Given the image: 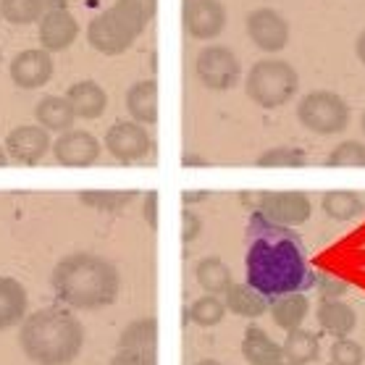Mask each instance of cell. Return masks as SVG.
Instances as JSON below:
<instances>
[{
    "label": "cell",
    "instance_id": "1",
    "mask_svg": "<svg viewBox=\"0 0 365 365\" xmlns=\"http://www.w3.org/2000/svg\"><path fill=\"white\" fill-rule=\"evenodd\" d=\"M245 237V276L260 294L271 299L316 287V271L307 260L305 242L294 229L274 224L255 210L247 221Z\"/></svg>",
    "mask_w": 365,
    "mask_h": 365
},
{
    "label": "cell",
    "instance_id": "2",
    "mask_svg": "<svg viewBox=\"0 0 365 365\" xmlns=\"http://www.w3.org/2000/svg\"><path fill=\"white\" fill-rule=\"evenodd\" d=\"M50 289L58 302L71 310L95 313L118 299L121 276L118 268L106 257L95 252H71L56 263L50 274Z\"/></svg>",
    "mask_w": 365,
    "mask_h": 365
},
{
    "label": "cell",
    "instance_id": "3",
    "mask_svg": "<svg viewBox=\"0 0 365 365\" xmlns=\"http://www.w3.org/2000/svg\"><path fill=\"white\" fill-rule=\"evenodd\" d=\"M19 344L34 365H68L84 347V326L66 307H40L24 318L19 329Z\"/></svg>",
    "mask_w": 365,
    "mask_h": 365
},
{
    "label": "cell",
    "instance_id": "4",
    "mask_svg": "<svg viewBox=\"0 0 365 365\" xmlns=\"http://www.w3.org/2000/svg\"><path fill=\"white\" fill-rule=\"evenodd\" d=\"M158 0H116L110 9L92 19L87 42L103 56H121L132 48L155 16Z\"/></svg>",
    "mask_w": 365,
    "mask_h": 365
},
{
    "label": "cell",
    "instance_id": "5",
    "mask_svg": "<svg viewBox=\"0 0 365 365\" xmlns=\"http://www.w3.org/2000/svg\"><path fill=\"white\" fill-rule=\"evenodd\" d=\"M299 90V74L289 61L282 58H260L255 61L245 79L247 98L260 108H282Z\"/></svg>",
    "mask_w": 365,
    "mask_h": 365
},
{
    "label": "cell",
    "instance_id": "6",
    "mask_svg": "<svg viewBox=\"0 0 365 365\" xmlns=\"http://www.w3.org/2000/svg\"><path fill=\"white\" fill-rule=\"evenodd\" d=\"M297 121L307 132L329 137L339 134L349 126V106L347 100L331 90H313L302 95L297 103Z\"/></svg>",
    "mask_w": 365,
    "mask_h": 365
},
{
    "label": "cell",
    "instance_id": "7",
    "mask_svg": "<svg viewBox=\"0 0 365 365\" xmlns=\"http://www.w3.org/2000/svg\"><path fill=\"white\" fill-rule=\"evenodd\" d=\"M195 74L207 90H234L242 79V63L226 45H205L195 58Z\"/></svg>",
    "mask_w": 365,
    "mask_h": 365
},
{
    "label": "cell",
    "instance_id": "8",
    "mask_svg": "<svg viewBox=\"0 0 365 365\" xmlns=\"http://www.w3.org/2000/svg\"><path fill=\"white\" fill-rule=\"evenodd\" d=\"M106 150L118 163H140L153 153V137L137 121H118L106 132Z\"/></svg>",
    "mask_w": 365,
    "mask_h": 365
},
{
    "label": "cell",
    "instance_id": "9",
    "mask_svg": "<svg viewBox=\"0 0 365 365\" xmlns=\"http://www.w3.org/2000/svg\"><path fill=\"white\" fill-rule=\"evenodd\" d=\"M257 213L279 226H299L313 216L305 192H263L257 195Z\"/></svg>",
    "mask_w": 365,
    "mask_h": 365
},
{
    "label": "cell",
    "instance_id": "10",
    "mask_svg": "<svg viewBox=\"0 0 365 365\" xmlns=\"http://www.w3.org/2000/svg\"><path fill=\"white\" fill-rule=\"evenodd\" d=\"M247 37L263 53H282L289 45V21L276 9H255L245 19Z\"/></svg>",
    "mask_w": 365,
    "mask_h": 365
},
{
    "label": "cell",
    "instance_id": "11",
    "mask_svg": "<svg viewBox=\"0 0 365 365\" xmlns=\"http://www.w3.org/2000/svg\"><path fill=\"white\" fill-rule=\"evenodd\" d=\"M184 29L192 40H216L226 29L229 14L221 0H184Z\"/></svg>",
    "mask_w": 365,
    "mask_h": 365
},
{
    "label": "cell",
    "instance_id": "12",
    "mask_svg": "<svg viewBox=\"0 0 365 365\" xmlns=\"http://www.w3.org/2000/svg\"><path fill=\"white\" fill-rule=\"evenodd\" d=\"M53 158L66 168H87L100 160V140L84 129H68L53 142Z\"/></svg>",
    "mask_w": 365,
    "mask_h": 365
},
{
    "label": "cell",
    "instance_id": "13",
    "mask_svg": "<svg viewBox=\"0 0 365 365\" xmlns=\"http://www.w3.org/2000/svg\"><path fill=\"white\" fill-rule=\"evenodd\" d=\"M9 74L14 79V84L21 87V90H40L53 79L56 63H53V56L48 50L26 48L11 58Z\"/></svg>",
    "mask_w": 365,
    "mask_h": 365
},
{
    "label": "cell",
    "instance_id": "14",
    "mask_svg": "<svg viewBox=\"0 0 365 365\" xmlns=\"http://www.w3.org/2000/svg\"><path fill=\"white\" fill-rule=\"evenodd\" d=\"M53 148L50 132L42 129L40 124H21L16 129H11L6 137V153L11 160H16L21 166H34L40 163L48 150Z\"/></svg>",
    "mask_w": 365,
    "mask_h": 365
},
{
    "label": "cell",
    "instance_id": "15",
    "mask_svg": "<svg viewBox=\"0 0 365 365\" xmlns=\"http://www.w3.org/2000/svg\"><path fill=\"white\" fill-rule=\"evenodd\" d=\"M37 34H40V45L48 53H61L74 45V40L79 37V21L71 16L68 9L50 11L40 19L37 24Z\"/></svg>",
    "mask_w": 365,
    "mask_h": 365
},
{
    "label": "cell",
    "instance_id": "16",
    "mask_svg": "<svg viewBox=\"0 0 365 365\" xmlns=\"http://www.w3.org/2000/svg\"><path fill=\"white\" fill-rule=\"evenodd\" d=\"M29 294L24 284L14 276H0V331L21 326L29 316Z\"/></svg>",
    "mask_w": 365,
    "mask_h": 365
},
{
    "label": "cell",
    "instance_id": "17",
    "mask_svg": "<svg viewBox=\"0 0 365 365\" xmlns=\"http://www.w3.org/2000/svg\"><path fill=\"white\" fill-rule=\"evenodd\" d=\"M66 98L71 103V108H74L76 118H84V121H95L108 108V92L103 90L98 82H92V79L74 82L68 87Z\"/></svg>",
    "mask_w": 365,
    "mask_h": 365
},
{
    "label": "cell",
    "instance_id": "18",
    "mask_svg": "<svg viewBox=\"0 0 365 365\" xmlns=\"http://www.w3.org/2000/svg\"><path fill=\"white\" fill-rule=\"evenodd\" d=\"M126 110L142 126H153L158 121V82L142 79L126 90Z\"/></svg>",
    "mask_w": 365,
    "mask_h": 365
},
{
    "label": "cell",
    "instance_id": "19",
    "mask_svg": "<svg viewBox=\"0 0 365 365\" xmlns=\"http://www.w3.org/2000/svg\"><path fill=\"white\" fill-rule=\"evenodd\" d=\"M316 318L318 326L334 339L349 336L357 326V313L352 310V305L341 302V299H321L316 307Z\"/></svg>",
    "mask_w": 365,
    "mask_h": 365
},
{
    "label": "cell",
    "instance_id": "20",
    "mask_svg": "<svg viewBox=\"0 0 365 365\" xmlns=\"http://www.w3.org/2000/svg\"><path fill=\"white\" fill-rule=\"evenodd\" d=\"M68 0H0V16L14 26L40 24V19L50 11L66 9Z\"/></svg>",
    "mask_w": 365,
    "mask_h": 365
},
{
    "label": "cell",
    "instance_id": "21",
    "mask_svg": "<svg viewBox=\"0 0 365 365\" xmlns=\"http://www.w3.org/2000/svg\"><path fill=\"white\" fill-rule=\"evenodd\" d=\"M268 313L274 318V324L284 331H294L302 329L307 313H310V299L305 297V292H289V294H279L271 297L268 302Z\"/></svg>",
    "mask_w": 365,
    "mask_h": 365
},
{
    "label": "cell",
    "instance_id": "22",
    "mask_svg": "<svg viewBox=\"0 0 365 365\" xmlns=\"http://www.w3.org/2000/svg\"><path fill=\"white\" fill-rule=\"evenodd\" d=\"M34 121L42 126V129H48V132H68V129H74V121H76V113L71 108V103H68L66 95H45V98L37 103V108H34Z\"/></svg>",
    "mask_w": 365,
    "mask_h": 365
},
{
    "label": "cell",
    "instance_id": "23",
    "mask_svg": "<svg viewBox=\"0 0 365 365\" xmlns=\"http://www.w3.org/2000/svg\"><path fill=\"white\" fill-rule=\"evenodd\" d=\"M242 357L250 365H279L284 363V349L260 326H250L242 339Z\"/></svg>",
    "mask_w": 365,
    "mask_h": 365
},
{
    "label": "cell",
    "instance_id": "24",
    "mask_svg": "<svg viewBox=\"0 0 365 365\" xmlns=\"http://www.w3.org/2000/svg\"><path fill=\"white\" fill-rule=\"evenodd\" d=\"M268 302L271 299L266 294H260L255 287H250L247 282L245 284H232L226 289V310L234 313L240 318H260L268 313Z\"/></svg>",
    "mask_w": 365,
    "mask_h": 365
},
{
    "label": "cell",
    "instance_id": "25",
    "mask_svg": "<svg viewBox=\"0 0 365 365\" xmlns=\"http://www.w3.org/2000/svg\"><path fill=\"white\" fill-rule=\"evenodd\" d=\"M195 279L205 289V294H226V289L234 284L232 268L226 266L221 257H202L195 266Z\"/></svg>",
    "mask_w": 365,
    "mask_h": 365
},
{
    "label": "cell",
    "instance_id": "26",
    "mask_svg": "<svg viewBox=\"0 0 365 365\" xmlns=\"http://www.w3.org/2000/svg\"><path fill=\"white\" fill-rule=\"evenodd\" d=\"M284 349V360L297 365L316 363L321 357V339H318L313 331H305V329H294V331H287V339L282 344Z\"/></svg>",
    "mask_w": 365,
    "mask_h": 365
},
{
    "label": "cell",
    "instance_id": "27",
    "mask_svg": "<svg viewBox=\"0 0 365 365\" xmlns=\"http://www.w3.org/2000/svg\"><path fill=\"white\" fill-rule=\"evenodd\" d=\"M321 207H324L326 216L334 218V221H352V218L363 216L365 202L360 195H355V192L334 190V192H326L324 195Z\"/></svg>",
    "mask_w": 365,
    "mask_h": 365
},
{
    "label": "cell",
    "instance_id": "28",
    "mask_svg": "<svg viewBox=\"0 0 365 365\" xmlns=\"http://www.w3.org/2000/svg\"><path fill=\"white\" fill-rule=\"evenodd\" d=\"M158 344V324L155 318H140L126 326L121 339H118V349H150L155 352Z\"/></svg>",
    "mask_w": 365,
    "mask_h": 365
},
{
    "label": "cell",
    "instance_id": "29",
    "mask_svg": "<svg viewBox=\"0 0 365 365\" xmlns=\"http://www.w3.org/2000/svg\"><path fill=\"white\" fill-rule=\"evenodd\" d=\"M190 321L200 329H210V326H218L226 316V305L216 294H202L192 302L190 307Z\"/></svg>",
    "mask_w": 365,
    "mask_h": 365
},
{
    "label": "cell",
    "instance_id": "30",
    "mask_svg": "<svg viewBox=\"0 0 365 365\" xmlns=\"http://www.w3.org/2000/svg\"><path fill=\"white\" fill-rule=\"evenodd\" d=\"M137 197V192L134 190H90V192H82L79 195V200H82L87 207H95V210H108V213H113V210H124L132 200Z\"/></svg>",
    "mask_w": 365,
    "mask_h": 365
},
{
    "label": "cell",
    "instance_id": "31",
    "mask_svg": "<svg viewBox=\"0 0 365 365\" xmlns=\"http://www.w3.org/2000/svg\"><path fill=\"white\" fill-rule=\"evenodd\" d=\"M326 166L331 168H365V142L344 140L326 155Z\"/></svg>",
    "mask_w": 365,
    "mask_h": 365
},
{
    "label": "cell",
    "instance_id": "32",
    "mask_svg": "<svg viewBox=\"0 0 365 365\" xmlns=\"http://www.w3.org/2000/svg\"><path fill=\"white\" fill-rule=\"evenodd\" d=\"M255 166L260 168H302L307 166V155L299 148H271L266 150L260 158L255 160Z\"/></svg>",
    "mask_w": 365,
    "mask_h": 365
},
{
    "label": "cell",
    "instance_id": "33",
    "mask_svg": "<svg viewBox=\"0 0 365 365\" xmlns=\"http://www.w3.org/2000/svg\"><path fill=\"white\" fill-rule=\"evenodd\" d=\"M365 360V349L352 341L349 336L344 339H336L331 344V365H363Z\"/></svg>",
    "mask_w": 365,
    "mask_h": 365
},
{
    "label": "cell",
    "instance_id": "34",
    "mask_svg": "<svg viewBox=\"0 0 365 365\" xmlns=\"http://www.w3.org/2000/svg\"><path fill=\"white\" fill-rule=\"evenodd\" d=\"M316 289L321 299H341L349 292V284L334 274H316Z\"/></svg>",
    "mask_w": 365,
    "mask_h": 365
},
{
    "label": "cell",
    "instance_id": "35",
    "mask_svg": "<svg viewBox=\"0 0 365 365\" xmlns=\"http://www.w3.org/2000/svg\"><path fill=\"white\" fill-rule=\"evenodd\" d=\"M108 365H158L150 349H118Z\"/></svg>",
    "mask_w": 365,
    "mask_h": 365
},
{
    "label": "cell",
    "instance_id": "36",
    "mask_svg": "<svg viewBox=\"0 0 365 365\" xmlns=\"http://www.w3.org/2000/svg\"><path fill=\"white\" fill-rule=\"evenodd\" d=\"M202 234V218L195 210H182V242L192 245Z\"/></svg>",
    "mask_w": 365,
    "mask_h": 365
},
{
    "label": "cell",
    "instance_id": "37",
    "mask_svg": "<svg viewBox=\"0 0 365 365\" xmlns=\"http://www.w3.org/2000/svg\"><path fill=\"white\" fill-rule=\"evenodd\" d=\"M142 218H145V224L155 232L158 229V192L150 190L145 195V205H142Z\"/></svg>",
    "mask_w": 365,
    "mask_h": 365
},
{
    "label": "cell",
    "instance_id": "38",
    "mask_svg": "<svg viewBox=\"0 0 365 365\" xmlns=\"http://www.w3.org/2000/svg\"><path fill=\"white\" fill-rule=\"evenodd\" d=\"M355 56H357V61L365 66V29L360 34H357V40H355Z\"/></svg>",
    "mask_w": 365,
    "mask_h": 365
},
{
    "label": "cell",
    "instance_id": "39",
    "mask_svg": "<svg viewBox=\"0 0 365 365\" xmlns=\"http://www.w3.org/2000/svg\"><path fill=\"white\" fill-rule=\"evenodd\" d=\"M207 197V192H184L182 200H184V205H192V202H197V200H205Z\"/></svg>",
    "mask_w": 365,
    "mask_h": 365
},
{
    "label": "cell",
    "instance_id": "40",
    "mask_svg": "<svg viewBox=\"0 0 365 365\" xmlns=\"http://www.w3.org/2000/svg\"><path fill=\"white\" fill-rule=\"evenodd\" d=\"M182 163H184V166H205V160H202V158H190V155H184Z\"/></svg>",
    "mask_w": 365,
    "mask_h": 365
},
{
    "label": "cell",
    "instance_id": "41",
    "mask_svg": "<svg viewBox=\"0 0 365 365\" xmlns=\"http://www.w3.org/2000/svg\"><path fill=\"white\" fill-rule=\"evenodd\" d=\"M9 153H6V148H0V168L3 166H9Z\"/></svg>",
    "mask_w": 365,
    "mask_h": 365
},
{
    "label": "cell",
    "instance_id": "42",
    "mask_svg": "<svg viewBox=\"0 0 365 365\" xmlns=\"http://www.w3.org/2000/svg\"><path fill=\"white\" fill-rule=\"evenodd\" d=\"M195 365H221L218 360H200V363H195Z\"/></svg>",
    "mask_w": 365,
    "mask_h": 365
},
{
    "label": "cell",
    "instance_id": "43",
    "mask_svg": "<svg viewBox=\"0 0 365 365\" xmlns=\"http://www.w3.org/2000/svg\"><path fill=\"white\" fill-rule=\"evenodd\" d=\"M360 126H363V134H365V110H363V118H360Z\"/></svg>",
    "mask_w": 365,
    "mask_h": 365
},
{
    "label": "cell",
    "instance_id": "44",
    "mask_svg": "<svg viewBox=\"0 0 365 365\" xmlns=\"http://www.w3.org/2000/svg\"><path fill=\"white\" fill-rule=\"evenodd\" d=\"M279 365H297V363H289V360H284V363H279Z\"/></svg>",
    "mask_w": 365,
    "mask_h": 365
},
{
    "label": "cell",
    "instance_id": "45",
    "mask_svg": "<svg viewBox=\"0 0 365 365\" xmlns=\"http://www.w3.org/2000/svg\"><path fill=\"white\" fill-rule=\"evenodd\" d=\"M0 61H3V50H0Z\"/></svg>",
    "mask_w": 365,
    "mask_h": 365
},
{
    "label": "cell",
    "instance_id": "46",
    "mask_svg": "<svg viewBox=\"0 0 365 365\" xmlns=\"http://www.w3.org/2000/svg\"><path fill=\"white\" fill-rule=\"evenodd\" d=\"M0 19H3V16H0Z\"/></svg>",
    "mask_w": 365,
    "mask_h": 365
}]
</instances>
